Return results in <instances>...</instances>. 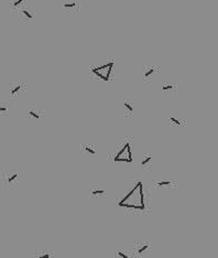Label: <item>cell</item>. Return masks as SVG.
Here are the masks:
<instances>
[{"label": "cell", "instance_id": "1", "mask_svg": "<svg viewBox=\"0 0 218 258\" xmlns=\"http://www.w3.org/2000/svg\"><path fill=\"white\" fill-rule=\"evenodd\" d=\"M118 205L123 212L129 215H139L149 212V203L144 198V190L142 182L138 181L133 184L125 195L118 201Z\"/></svg>", "mask_w": 218, "mask_h": 258}, {"label": "cell", "instance_id": "2", "mask_svg": "<svg viewBox=\"0 0 218 258\" xmlns=\"http://www.w3.org/2000/svg\"><path fill=\"white\" fill-rule=\"evenodd\" d=\"M115 60L109 58L106 62L100 65L91 66V79L96 83H110L115 81L114 68H115Z\"/></svg>", "mask_w": 218, "mask_h": 258}, {"label": "cell", "instance_id": "3", "mask_svg": "<svg viewBox=\"0 0 218 258\" xmlns=\"http://www.w3.org/2000/svg\"><path fill=\"white\" fill-rule=\"evenodd\" d=\"M107 158L114 162H132V138L126 136Z\"/></svg>", "mask_w": 218, "mask_h": 258}, {"label": "cell", "instance_id": "4", "mask_svg": "<svg viewBox=\"0 0 218 258\" xmlns=\"http://www.w3.org/2000/svg\"><path fill=\"white\" fill-rule=\"evenodd\" d=\"M159 72H160V68L158 65L146 64L141 68V81L143 83H150L159 74Z\"/></svg>", "mask_w": 218, "mask_h": 258}, {"label": "cell", "instance_id": "5", "mask_svg": "<svg viewBox=\"0 0 218 258\" xmlns=\"http://www.w3.org/2000/svg\"><path fill=\"white\" fill-rule=\"evenodd\" d=\"M19 175L16 171H8L2 175V186L3 188H17L18 186Z\"/></svg>", "mask_w": 218, "mask_h": 258}, {"label": "cell", "instance_id": "6", "mask_svg": "<svg viewBox=\"0 0 218 258\" xmlns=\"http://www.w3.org/2000/svg\"><path fill=\"white\" fill-rule=\"evenodd\" d=\"M152 247L150 242H146V240H140V242H137L133 244L132 247V254L135 255V258H140L143 257V255L149 250V249Z\"/></svg>", "mask_w": 218, "mask_h": 258}, {"label": "cell", "instance_id": "7", "mask_svg": "<svg viewBox=\"0 0 218 258\" xmlns=\"http://www.w3.org/2000/svg\"><path fill=\"white\" fill-rule=\"evenodd\" d=\"M177 181L172 179H163V180H153L151 182V186L154 189H174L176 188Z\"/></svg>", "mask_w": 218, "mask_h": 258}, {"label": "cell", "instance_id": "8", "mask_svg": "<svg viewBox=\"0 0 218 258\" xmlns=\"http://www.w3.org/2000/svg\"><path fill=\"white\" fill-rule=\"evenodd\" d=\"M27 91V84L26 83H11L10 84V94L13 99H18L24 92Z\"/></svg>", "mask_w": 218, "mask_h": 258}, {"label": "cell", "instance_id": "9", "mask_svg": "<svg viewBox=\"0 0 218 258\" xmlns=\"http://www.w3.org/2000/svg\"><path fill=\"white\" fill-rule=\"evenodd\" d=\"M81 151L87 156H97L99 152V147L93 142H85L81 146Z\"/></svg>", "mask_w": 218, "mask_h": 258}, {"label": "cell", "instance_id": "10", "mask_svg": "<svg viewBox=\"0 0 218 258\" xmlns=\"http://www.w3.org/2000/svg\"><path fill=\"white\" fill-rule=\"evenodd\" d=\"M89 198H95V199H102L108 195V189L106 188H98V186H93L89 189L88 191Z\"/></svg>", "mask_w": 218, "mask_h": 258}, {"label": "cell", "instance_id": "11", "mask_svg": "<svg viewBox=\"0 0 218 258\" xmlns=\"http://www.w3.org/2000/svg\"><path fill=\"white\" fill-rule=\"evenodd\" d=\"M122 115L125 118H132L135 116V105L131 100H126L122 106Z\"/></svg>", "mask_w": 218, "mask_h": 258}, {"label": "cell", "instance_id": "12", "mask_svg": "<svg viewBox=\"0 0 218 258\" xmlns=\"http://www.w3.org/2000/svg\"><path fill=\"white\" fill-rule=\"evenodd\" d=\"M159 91L166 94L175 93L177 91V84L174 82H162L159 86Z\"/></svg>", "mask_w": 218, "mask_h": 258}, {"label": "cell", "instance_id": "13", "mask_svg": "<svg viewBox=\"0 0 218 258\" xmlns=\"http://www.w3.org/2000/svg\"><path fill=\"white\" fill-rule=\"evenodd\" d=\"M167 125L172 128H184L186 126L185 119L179 116H171L167 118Z\"/></svg>", "mask_w": 218, "mask_h": 258}, {"label": "cell", "instance_id": "14", "mask_svg": "<svg viewBox=\"0 0 218 258\" xmlns=\"http://www.w3.org/2000/svg\"><path fill=\"white\" fill-rule=\"evenodd\" d=\"M152 161L153 157L151 154H144L141 159V167L144 171H151L152 170Z\"/></svg>", "mask_w": 218, "mask_h": 258}, {"label": "cell", "instance_id": "15", "mask_svg": "<svg viewBox=\"0 0 218 258\" xmlns=\"http://www.w3.org/2000/svg\"><path fill=\"white\" fill-rule=\"evenodd\" d=\"M28 116L34 120H41L45 117V110L42 108H32L28 110Z\"/></svg>", "mask_w": 218, "mask_h": 258}, {"label": "cell", "instance_id": "16", "mask_svg": "<svg viewBox=\"0 0 218 258\" xmlns=\"http://www.w3.org/2000/svg\"><path fill=\"white\" fill-rule=\"evenodd\" d=\"M11 114V106L8 102L0 100V117H9Z\"/></svg>", "mask_w": 218, "mask_h": 258}, {"label": "cell", "instance_id": "17", "mask_svg": "<svg viewBox=\"0 0 218 258\" xmlns=\"http://www.w3.org/2000/svg\"><path fill=\"white\" fill-rule=\"evenodd\" d=\"M37 258H52L54 257V253L49 249H43V250H37Z\"/></svg>", "mask_w": 218, "mask_h": 258}, {"label": "cell", "instance_id": "18", "mask_svg": "<svg viewBox=\"0 0 218 258\" xmlns=\"http://www.w3.org/2000/svg\"><path fill=\"white\" fill-rule=\"evenodd\" d=\"M116 256L121 258H135V255L132 254V251H128V250H117Z\"/></svg>", "mask_w": 218, "mask_h": 258}, {"label": "cell", "instance_id": "19", "mask_svg": "<svg viewBox=\"0 0 218 258\" xmlns=\"http://www.w3.org/2000/svg\"><path fill=\"white\" fill-rule=\"evenodd\" d=\"M23 3H24V0H11V9H13V10L20 9V7L22 6Z\"/></svg>", "mask_w": 218, "mask_h": 258}, {"label": "cell", "instance_id": "20", "mask_svg": "<svg viewBox=\"0 0 218 258\" xmlns=\"http://www.w3.org/2000/svg\"><path fill=\"white\" fill-rule=\"evenodd\" d=\"M63 8H64V10H75L76 8H78V5L75 3H64Z\"/></svg>", "mask_w": 218, "mask_h": 258}, {"label": "cell", "instance_id": "21", "mask_svg": "<svg viewBox=\"0 0 218 258\" xmlns=\"http://www.w3.org/2000/svg\"><path fill=\"white\" fill-rule=\"evenodd\" d=\"M21 14H23L28 20H33V19H34V14L31 13V12L29 11V10H27L26 8H23V9L21 10Z\"/></svg>", "mask_w": 218, "mask_h": 258}]
</instances>
